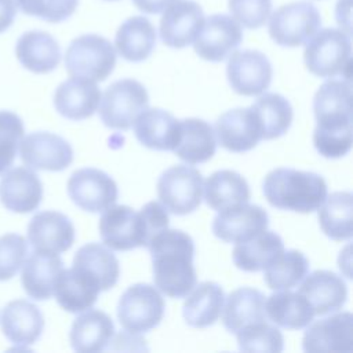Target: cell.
Masks as SVG:
<instances>
[{"label": "cell", "mask_w": 353, "mask_h": 353, "mask_svg": "<svg viewBox=\"0 0 353 353\" xmlns=\"http://www.w3.org/2000/svg\"><path fill=\"white\" fill-rule=\"evenodd\" d=\"M262 190L268 203L279 210L313 212L327 197V183L316 172L280 167L263 179Z\"/></svg>", "instance_id": "obj_4"}, {"label": "cell", "mask_w": 353, "mask_h": 353, "mask_svg": "<svg viewBox=\"0 0 353 353\" xmlns=\"http://www.w3.org/2000/svg\"><path fill=\"white\" fill-rule=\"evenodd\" d=\"M99 117L112 130L127 131L139 113L149 105V95L143 84L134 79L112 83L101 95Z\"/></svg>", "instance_id": "obj_7"}, {"label": "cell", "mask_w": 353, "mask_h": 353, "mask_svg": "<svg viewBox=\"0 0 353 353\" xmlns=\"http://www.w3.org/2000/svg\"><path fill=\"white\" fill-rule=\"evenodd\" d=\"M68 194L81 210L102 212L116 203L119 189L110 175L98 168L87 167L70 175L68 181Z\"/></svg>", "instance_id": "obj_11"}, {"label": "cell", "mask_w": 353, "mask_h": 353, "mask_svg": "<svg viewBox=\"0 0 353 353\" xmlns=\"http://www.w3.org/2000/svg\"><path fill=\"white\" fill-rule=\"evenodd\" d=\"M101 292L98 279L81 266L73 265L58 274L54 292L58 305L70 313H81L97 302Z\"/></svg>", "instance_id": "obj_19"}, {"label": "cell", "mask_w": 353, "mask_h": 353, "mask_svg": "<svg viewBox=\"0 0 353 353\" xmlns=\"http://www.w3.org/2000/svg\"><path fill=\"white\" fill-rule=\"evenodd\" d=\"M101 90L95 81L70 77L61 83L54 94L57 112L69 120H84L91 117L98 109Z\"/></svg>", "instance_id": "obj_24"}, {"label": "cell", "mask_w": 353, "mask_h": 353, "mask_svg": "<svg viewBox=\"0 0 353 353\" xmlns=\"http://www.w3.org/2000/svg\"><path fill=\"white\" fill-rule=\"evenodd\" d=\"M229 11L244 28L258 29L270 17L272 0H229Z\"/></svg>", "instance_id": "obj_44"}, {"label": "cell", "mask_w": 353, "mask_h": 353, "mask_svg": "<svg viewBox=\"0 0 353 353\" xmlns=\"http://www.w3.org/2000/svg\"><path fill=\"white\" fill-rule=\"evenodd\" d=\"M0 324L6 338L18 349H25L40 338L44 328V317L32 302L17 299L6 305Z\"/></svg>", "instance_id": "obj_23"}, {"label": "cell", "mask_w": 353, "mask_h": 353, "mask_svg": "<svg viewBox=\"0 0 353 353\" xmlns=\"http://www.w3.org/2000/svg\"><path fill=\"white\" fill-rule=\"evenodd\" d=\"M23 138L21 117L8 110H0V174L12 165Z\"/></svg>", "instance_id": "obj_41"}, {"label": "cell", "mask_w": 353, "mask_h": 353, "mask_svg": "<svg viewBox=\"0 0 353 353\" xmlns=\"http://www.w3.org/2000/svg\"><path fill=\"white\" fill-rule=\"evenodd\" d=\"M306 327L302 339L305 352H352L353 316L350 312L331 314Z\"/></svg>", "instance_id": "obj_17"}, {"label": "cell", "mask_w": 353, "mask_h": 353, "mask_svg": "<svg viewBox=\"0 0 353 353\" xmlns=\"http://www.w3.org/2000/svg\"><path fill=\"white\" fill-rule=\"evenodd\" d=\"M223 303L222 323L230 334H236L248 324L266 320L265 295L259 290L237 288L228 295Z\"/></svg>", "instance_id": "obj_31"}, {"label": "cell", "mask_w": 353, "mask_h": 353, "mask_svg": "<svg viewBox=\"0 0 353 353\" xmlns=\"http://www.w3.org/2000/svg\"><path fill=\"white\" fill-rule=\"evenodd\" d=\"M241 352L280 353L284 347V338L280 330L266 320L248 324L236 332Z\"/></svg>", "instance_id": "obj_40"}, {"label": "cell", "mask_w": 353, "mask_h": 353, "mask_svg": "<svg viewBox=\"0 0 353 353\" xmlns=\"http://www.w3.org/2000/svg\"><path fill=\"white\" fill-rule=\"evenodd\" d=\"M251 108L258 114L262 127V139H274L284 135L291 127L294 112L287 98L276 92H265Z\"/></svg>", "instance_id": "obj_37"}, {"label": "cell", "mask_w": 353, "mask_h": 353, "mask_svg": "<svg viewBox=\"0 0 353 353\" xmlns=\"http://www.w3.org/2000/svg\"><path fill=\"white\" fill-rule=\"evenodd\" d=\"M204 12L193 0H175L164 11L160 19V39L172 48H183L193 43L201 25Z\"/></svg>", "instance_id": "obj_18"}, {"label": "cell", "mask_w": 353, "mask_h": 353, "mask_svg": "<svg viewBox=\"0 0 353 353\" xmlns=\"http://www.w3.org/2000/svg\"><path fill=\"white\" fill-rule=\"evenodd\" d=\"M21 283L32 299L46 301L52 296L54 284L63 269L58 254L34 250L23 262Z\"/></svg>", "instance_id": "obj_26"}, {"label": "cell", "mask_w": 353, "mask_h": 353, "mask_svg": "<svg viewBox=\"0 0 353 353\" xmlns=\"http://www.w3.org/2000/svg\"><path fill=\"white\" fill-rule=\"evenodd\" d=\"M146 248L152 256L157 290L170 298H185L197 284L192 237L182 230L167 228L156 234Z\"/></svg>", "instance_id": "obj_2"}, {"label": "cell", "mask_w": 353, "mask_h": 353, "mask_svg": "<svg viewBox=\"0 0 353 353\" xmlns=\"http://www.w3.org/2000/svg\"><path fill=\"white\" fill-rule=\"evenodd\" d=\"M204 200L208 207L222 211L250 201V186L243 175L232 170L212 172L204 186Z\"/></svg>", "instance_id": "obj_34"}, {"label": "cell", "mask_w": 353, "mask_h": 353, "mask_svg": "<svg viewBox=\"0 0 353 353\" xmlns=\"http://www.w3.org/2000/svg\"><path fill=\"white\" fill-rule=\"evenodd\" d=\"M214 132L219 145L233 153L248 152L262 139L261 121L251 106L221 114L215 121Z\"/></svg>", "instance_id": "obj_14"}, {"label": "cell", "mask_w": 353, "mask_h": 353, "mask_svg": "<svg viewBox=\"0 0 353 353\" xmlns=\"http://www.w3.org/2000/svg\"><path fill=\"white\" fill-rule=\"evenodd\" d=\"M73 265L81 266L94 274L101 285V291L110 290L116 285L120 276V265L116 255L99 243H88L77 250Z\"/></svg>", "instance_id": "obj_38"}, {"label": "cell", "mask_w": 353, "mask_h": 353, "mask_svg": "<svg viewBox=\"0 0 353 353\" xmlns=\"http://www.w3.org/2000/svg\"><path fill=\"white\" fill-rule=\"evenodd\" d=\"M175 0H132L135 7L145 14H160Z\"/></svg>", "instance_id": "obj_46"}, {"label": "cell", "mask_w": 353, "mask_h": 353, "mask_svg": "<svg viewBox=\"0 0 353 353\" xmlns=\"http://www.w3.org/2000/svg\"><path fill=\"white\" fill-rule=\"evenodd\" d=\"M268 225L266 210L244 203L219 211L212 221V232L225 243H241L266 230Z\"/></svg>", "instance_id": "obj_16"}, {"label": "cell", "mask_w": 353, "mask_h": 353, "mask_svg": "<svg viewBox=\"0 0 353 353\" xmlns=\"http://www.w3.org/2000/svg\"><path fill=\"white\" fill-rule=\"evenodd\" d=\"M15 55L21 65L33 73H50L61 61L58 41L47 32L29 30L17 41Z\"/></svg>", "instance_id": "obj_28"}, {"label": "cell", "mask_w": 353, "mask_h": 353, "mask_svg": "<svg viewBox=\"0 0 353 353\" xmlns=\"http://www.w3.org/2000/svg\"><path fill=\"white\" fill-rule=\"evenodd\" d=\"M185 298L182 314L186 324L194 328H205L219 319L225 292L219 284L203 281L196 284Z\"/></svg>", "instance_id": "obj_30"}, {"label": "cell", "mask_w": 353, "mask_h": 353, "mask_svg": "<svg viewBox=\"0 0 353 353\" xmlns=\"http://www.w3.org/2000/svg\"><path fill=\"white\" fill-rule=\"evenodd\" d=\"M108 1H114V0H108Z\"/></svg>", "instance_id": "obj_47"}, {"label": "cell", "mask_w": 353, "mask_h": 353, "mask_svg": "<svg viewBox=\"0 0 353 353\" xmlns=\"http://www.w3.org/2000/svg\"><path fill=\"white\" fill-rule=\"evenodd\" d=\"M17 15L15 0H0V33L6 32L14 22Z\"/></svg>", "instance_id": "obj_45"}, {"label": "cell", "mask_w": 353, "mask_h": 353, "mask_svg": "<svg viewBox=\"0 0 353 353\" xmlns=\"http://www.w3.org/2000/svg\"><path fill=\"white\" fill-rule=\"evenodd\" d=\"M157 196L165 210L188 215L199 208L203 199V176L199 170L176 164L165 170L157 181Z\"/></svg>", "instance_id": "obj_9"}, {"label": "cell", "mask_w": 353, "mask_h": 353, "mask_svg": "<svg viewBox=\"0 0 353 353\" xmlns=\"http://www.w3.org/2000/svg\"><path fill=\"white\" fill-rule=\"evenodd\" d=\"M28 258V243L17 233L0 236V281L12 279Z\"/></svg>", "instance_id": "obj_43"}, {"label": "cell", "mask_w": 353, "mask_h": 353, "mask_svg": "<svg viewBox=\"0 0 353 353\" xmlns=\"http://www.w3.org/2000/svg\"><path fill=\"white\" fill-rule=\"evenodd\" d=\"M226 76L234 92L244 97H254L269 88L273 68L268 57L261 51H233L226 65Z\"/></svg>", "instance_id": "obj_12"}, {"label": "cell", "mask_w": 353, "mask_h": 353, "mask_svg": "<svg viewBox=\"0 0 353 353\" xmlns=\"http://www.w3.org/2000/svg\"><path fill=\"white\" fill-rule=\"evenodd\" d=\"M317 210L320 228L327 237L335 241L352 239L353 194L350 192L331 193Z\"/></svg>", "instance_id": "obj_36"}, {"label": "cell", "mask_w": 353, "mask_h": 353, "mask_svg": "<svg viewBox=\"0 0 353 353\" xmlns=\"http://www.w3.org/2000/svg\"><path fill=\"white\" fill-rule=\"evenodd\" d=\"M283 251L281 237L274 232L263 230L247 241L236 243L232 258L240 270L259 272L280 256Z\"/></svg>", "instance_id": "obj_35"}, {"label": "cell", "mask_w": 353, "mask_h": 353, "mask_svg": "<svg viewBox=\"0 0 353 353\" xmlns=\"http://www.w3.org/2000/svg\"><path fill=\"white\" fill-rule=\"evenodd\" d=\"M216 150L214 128L201 119L179 120V139L172 149L188 164H200L208 161Z\"/></svg>", "instance_id": "obj_29"}, {"label": "cell", "mask_w": 353, "mask_h": 353, "mask_svg": "<svg viewBox=\"0 0 353 353\" xmlns=\"http://www.w3.org/2000/svg\"><path fill=\"white\" fill-rule=\"evenodd\" d=\"M298 290L310 303L314 316L338 312L347 299L345 280L331 270H314L307 273Z\"/></svg>", "instance_id": "obj_21"}, {"label": "cell", "mask_w": 353, "mask_h": 353, "mask_svg": "<svg viewBox=\"0 0 353 353\" xmlns=\"http://www.w3.org/2000/svg\"><path fill=\"white\" fill-rule=\"evenodd\" d=\"M303 59L307 70L324 79L343 76L350 80V34L335 28L317 30L305 43Z\"/></svg>", "instance_id": "obj_5"}, {"label": "cell", "mask_w": 353, "mask_h": 353, "mask_svg": "<svg viewBox=\"0 0 353 353\" xmlns=\"http://www.w3.org/2000/svg\"><path fill=\"white\" fill-rule=\"evenodd\" d=\"M19 146L23 164L33 170L62 171L73 161L70 143L52 132H32L21 141Z\"/></svg>", "instance_id": "obj_15"}, {"label": "cell", "mask_w": 353, "mask_h": 353, "mask_svg": "<svg viewBox=\"0 0 353 353\" xmlns=\"http://www.w3.org/2000/svg\"><path fill=\"white\" fill-rule=\"evenodd\" d=\"M114 46L121 58L130 62L148 59L156 46V30L145 17H131L117 29Z\"/></svg>", "instance_id": "obj_33"}, {"label": "cell", "mask_w": 353, "mask_h": 353, "mask_svg": "<svg viewBox=\"0 0 353 353\" xmlns=\"http://www.w3.org/2000/svg\"><path fill=\"white\" fill-rule=\"evenodd\" d=\"M243 30L240 23L225 14L210 15L193 40L196 54L210 62L226 59L241 43Z\"/></svg>", "instance_id": "obj_13"}, {"label": "cell", "mask_w": 353, "mask_h": 353, "mask_svg": "<svg viewBox=\"0 0 353 353\" xmlns=\"http://www.w3.org/2000/svg\"><path fill=\"white\" fill-rule=\"evenodd\" d=\"M134 134L146 148L172 150L179 139V120L163 109H145L134 121Z\"/></svg>", "instance_id": "obj_27"}, {"label": "cell", "mask_w": 353, "mask_h": 353, "mask_svg": "<svg viewBox=\"0 0 353 353\" xmlns=\"http://www.w3.org/2000/svg\"><path fill=\"white\" fill-rule=\"evenodd\" d=\"M43 199V183L29 168L15 167L4 171L0 179L1 204L19 214L34 211Z\"/></svg>", "instance_id": "obj_22"}, {"label": "cell", "mask_w": 353, "mask_h": 353, "mask_svg": "<svg viewBox=\"0 0 353 353\" xmlns=\"http://www.w3.org/2000/svg\"><path fill=\"white\" fill-rule=\"evenodd\" d=\"M321 26L319 10L307 1H295L277 8L269 19V36L281 47L305 44Z\"/></svg>", "instance_id": "obj_10"}, {"label": "cell", "mask_w": 353, "mask_h": 353, "mask_svg": "<svg viewBox=\"0 0 353 353\" xmlns=\"http://www.w3.org/2000/svg\"><path fill=\"white\" fill-rule=\"evenodd\" d=\"M265 313L273 324L287 330H302L314 317L307 299L290 290H281L265 299Z\"/></svg>", "instance_id": "obj_32"}, {"label": "cell", "mask_w": 353, "mask_h": 353, "mask_svg": "<svg viewBox=\"0 0 353 353\" xmlns=\"http://www.w3.org/2000/svg\"><path fill=\"white\" fill-rule=\"evenodd\" d=\"M114 335L112 319L99 309H87L77 316L69 332L72 347L80 353L105 350Z\"/></svg>", "instance_id": "obj_25"}, {"label": "cell", "mask_w": 353, "mask_h": 353, "mask_svg": "<svg viewBox=\"0 0 353 353\" xmlns=\"http://www.w3.org/2000/svg\"><path fill=\"white\" fill-rule=\"evenodd\" d=\"M168 228V214L157 201L146 203L139 211L128 205H110L99 219L103 244L113 251L148 247L152 239Z\"/></svg>", "instance_id": "obj_3"}, {"label": "cell", "mask_w": 353, "mask_h": 353, "mask_svg": "<svg viewBox=\"0 0 353 353\" xmlns=\"http://www.w3.org/2000/svg\"><path fill=\"white\" fill-rule=\"evenodd\" d=\"M114 65L116 51L112 43L94 33L73 39L65 54V68L72 77L103 81Z\"/></svg>", "instance_id": "obj_6"}, {"label": "cell", "mask_w": 353, "mask_h": 353, "mask_svg": "<svg viewBox=\"0 0 353 353\" xmlns=\"http://www.w3.org/2000/svg\"><path fill=\"white\" fill-rule=\"evenodd\" d=\"M317 125L313 132L316 150L327 159H339L349 153L352 132V84L347 79H330L313 98Z\"/></svg>", "instance_id": "obj_1"}, {"label": "cell", "mask_w": 353, "mask_h": 353, "mask_svg": "<svg viewBox=\"0 0 353 353\" xmlns=\"http://www.w3.org/2000/svg\"><path fill=\"white\" fill-rule=\"evenodd\" d=\"M28 240L33 250L61 254L73 245L74 226L62 212L41 211L28 225Z\"/></svg>", "instance_id": "obj_20"}, {"label": "cell", "mask_w": 353, "mask_h": 353, "mask_svg": "<svg viewBox=\"0 0 353 353\" xmlns=\"http://www.w3.org/2000/svg\"><path fill=\"white\" fill-rule=\"evenodd\" d=\"M307 273V258L298 250H287L263 269V280L270 290H291L296 287Z\"/></svg>", "instance_id": "obj_39"}, {"label": "cell", "mask_w": 353, "mask_h": 353, "mask_svg": "<svg viewBox=\"0 0 353 353\" xmlns=\"http://www.w3.org/2000/svg\"><path fill=\"white\" fill-rule=\"evenodd\" d=\"M15 3L26 15L58 23L66 21L76 11L79 0H15Z\"/></svg>", "instance_id": "obj_42"}, {"label": "cell", "mask_w": 353, "mask_h": 353, "mask_svg": "<svg viewBox=\"0 0 353 353\" xmlns=\"http://www.w3.org/2000/svg\"><path fill=\"white\" fill-rule=\"evenodd\" d=\"M165 303L160 292L150 284L138 283L128 287L119 299L117 317L130 334L148 332L160 324Z\"/></svg>", "instance_id": "obj_8"}]
</instances>
